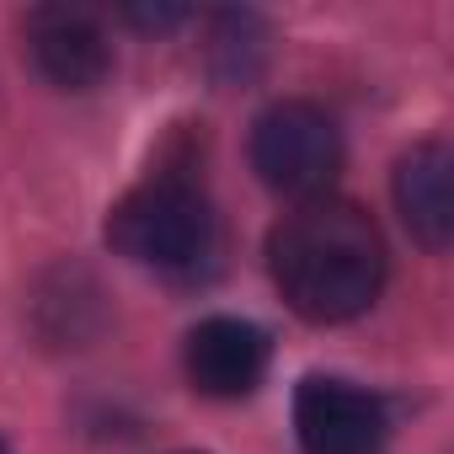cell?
<instances>
[{
	"label": "cell",
	"mask_w": 454,
	"mask_h": 454,
	"mask_svg": "<svg viewBox=\"0 0 454 454\" xmlns=\"http://www.w3.org/2000/svg\"><path fill=\"white\" fill-rule=\"evenodd\" d=\"M268 268L294 316L337 326L364 316L385 289L380 224L348 198H305L268 236Z\"/></svg>",
	"instance_id": "obj_1"
},
{
	"label": "cell",
	"mask_w": 454,
	"mask_h": 454,
	"mask_svg": "<svg viewBox=\"0 0 454 454\" xmlns=\"http://www.w3.org/2000/svg\"><path fill=\"white\" fill-rule=\"evenodd\" d=\"M107 247L155 273H187L214 247L208 198L182 176H150L107 214Z\"/></svg>",
	"instance_id": "obj_2"
},
{
	"label": "cell",
	"mask_w": 454,
	"mask_h": 454,
	"mask_svg": "<svg viewBox=\"0 0 454 454\" xmlns=\"http://www.w3.org/2000/svg\"><path fill=\"white\" fill-rule=\"evenodd\" d=\"M252 166L273 192L321 198L342 171V129L316 102H273L252 123Z\"/></svg>",
	"instance_id": "obj_3"
},
{
	"label": "cell",
	"mask_w": 454,
	"mask_h": 454,
	"mask_svg": "<svg viewBox=\"0 0 454 454\" xmlns=\"http://www.w3.org/2000/svg\"><path fill=\"white\" fill-rule=\"evenodd\" d=\"M294 433L305 454H380L390 417L374 390L337 374H310L294 395Z\"/></svg>",
	"instance_id": "obj_4"
},
{
	"label": "cell",
	"mask_w": 454,
	"mask_h": 454,
	"mask_svg": "<svg viewBox=\"0 0 454 454\" xmlns=\"http://www.w3.org/2000/svg\"><path fill=\"white\" fill-rule=\"evenodd\" d=\"M27 54L38 75L59 91H97L113 70V43L102 22L81 6H38L27 17Z\"/></svg>",
	"instance_id": "obj_5"
},
{
	"label": "cell",
	"mask_w": 454,
	"mask_h": 454,
	"mask_svg": "<svg viewBox=\"0 0 454 454\" xmlns=\"http://www.w3.org/2000/svg\"><path fill=\"white\" fill-rule=\"evenodd\" d=\"M268 332L241 321V316H208L187 332V348H182V364H187V380L192 390L214 395V401H236V395H252L268 374Z\"/></svg>",
	"instance_id": "obj_6"
},
{
	"label": "cell",
	"mask_w": 454,
	"mask_h": 454,
	"mask_svg": "<svg viewBox=\"0 0 454 454\" xmlns=\"http://www.w3.org/2000/svg\"><path fill=\"white\" fill-rule=\"evenodd\" d=\"M390 192H395V208L406 219L411 241H422L427 252H443L454 236V155H449V145H438V139L411 145L395 160Z\"/></svg>",
	"instance_id": "obj_7"
},
{
	"label": "cell",
	"mask_w": 454,
	"mask_h": 454,
	"mask_svg": "<svg viewBox=\"0 0 454 454\" xmlns=\"http://www.w3.org/2000/svg\"><path fill=\"white\" fill-rule=\"evenodd\" d=\"M268 22L252 12H219L208 22V70L219 86H247L268 65Z\"/></svg>",
	"instance_id": "obj_8"
},
{
	"label": "cell",
	"mask_w": 454,
	"mask_h": 454,
	"mask_svg": "<svg viewBox=\"0 0 454 454\" xmlns=\"http://www.w3.org/2000/svg\"><path fill=\"white\" fill-rule=\"evenodd\" d=\"M123 17H129L134 27H145V33H171V27L187 22V6H129Z\"/></svg>",
	"instance_id": "obj_9"
},
{
	"label": "cell",
	"mask_w": 454,
	"mask_h": 454,
	"mask_svg": "<svg viewBox=\"0 0 454 454\" xmlns=\"http://www.w3.org/2000/svg\"><path fill=\"white\" fill-rule=\"evenodd\" d=\"M0 454H12V449H6V438H0Z\"/></svg>",
	"instance_id": "obj_10"
}]
</instances>
